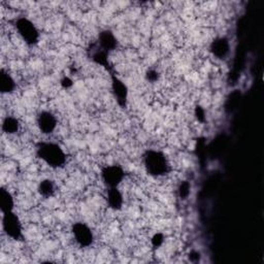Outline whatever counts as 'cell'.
<instances>
[{
  "label": "cell",
  "mask_w": 264,
  "mask_h": 264,
  "mask_svg": "<svg viewBox=\"0 0 264 264\" xmlns=\"http://www.w3.org/2000/svg\"><path fill=\"white\" fill-rule=\"evenodd\" d=\"M37 126L44 135H51L58 127L57 116L51 111H42L37 117Z\"/></svg>",
  "instance_id": "7"
},
{
  "label": "cell",
  "mask_w": 264,
  "mask_h": 264,
  "mask_svg": "<svg viewBox=\"0 0 264 264\" xmlns=\"http://www.w3.org/2000/svg\"><path fill=\"white\" fill-rule=\"evenodd\" d=\"M196 117L199 121H203V120H205V111H203L200 106L196 107Z\"/></svg>",
  "instance_id": "22"
},
{
  "label": "cell",
  "mask_w": 264,
  "mask_h": 264,
  "mask_svg": "<svg viewBox=\"0 0 264 264\" xmlns=\"http://www.w3.org/2000/svg\"><path fill=\"white\" fill-rule=\"evenodd\" d=\"M146 78H147V80L149 82L155 83V82H157L158 79H159V73L157 70H155V69H150V70L147 71Z\"/></svg>",
  "instance_id": "19"
},
{
  "label": "cell",
  "mask_w": 264,
  "mask_h": 264,
  "mask_svg": "<svg viewBox=\"0 0 264 264\" xmlns=\"http://www.w3.org/2000/svg\"><path fill=\"white\" fill-rule=\"evenodd\" d=\"M101 181L104 186L110 188H118L125 177V171L120 165H106L100 172Z\"/></svg>",
  "instance_id": "4"
},
{
  "label": "cell",
  "mask_w": 264,
  "mask_h": 264,
  "mask_svg": "<svg viewBox=\"0 0 264 264\" xmlns=\"http://www.w3.org/2000/svg\"><path fill=\"white\" fill-rule=\"evenodd\" d=\"M71 233H73L75 242L81 248H89L94 243V233L91 227L84 222H76L71 226Z\"/></svg>",
  "instance_id": "5"
},
{
  "label": "cell",
  "mask_w": 264,
  "mask_h": 264,
  "mask_svg": "<svg viewBox=\"0 0 264 264\" xmlns=\"http://www.w3.org/2000/svg\"><path fill=\"white\" fill-rule=\"evenodd\" d=\"M107 54L106 52L102 51L101 49L98 50L97 52H95L92 56V59H93V61L95 63H97L99 64L100 66H103V67H106V68H109L110 66V62H109V57H107Z\"/></svg>",
  "instance_id": "16"
},
{
  "label": "cell",
  "mask_w": 264,
  "mask_h": 264,
  "mask_svg": "<svg viewBox=\"0 0 264 264\" xmlns=\"http://www.w3.org/2000/svg\"><path fill=\"white\" fill-rule=\"evenodd\" d=\"M106 201L107 206L114 211H120L123 207L124 198L122 192L118 188H110L106 192Z\"/></svg>",
  "instance_id": "11"
},
{
  "label": "cell",
  "mask_w": 264,
  "mask_h": 264,
  "mask_svg": "<svg viewBox=\"0 0 264 264\" xmlns=\"http://www.w3.org/2000/svg\"><path fill=\"white\" fill-rule=\"evenodd\" d=\"M38 191L41 196L44 198H50L55 194V192H56L55 183L50 178H44L40 182Z\"/></svg>",
  "instance_id": "15"
},
{
  "label": "cell",
  "mask_w": 264,
  "mask_h": 264,
  "mask_svg": "<svg viewBox=\"0 0 264 264\" xmlns=\"http://www.w3.org/2000/svg\"><path fill=\"white\" fill-rule=\"evenodd\" d=\"M146 172L153 177H161L171 172V163L165 153L159 150H148L142 156Z\"/></svg>",
  "instance_id": "2"
},
{
  "label": "cell",
  "mask_w": 264,
  "mask_h": 264,
  "mask_svg": "<svg viewBox=\"0 0 264 264\" xmlns=\"http://www.w3.org/2000/svg\"><path fill=\"white\" fill-rule=\"evenodd\" d=\"M15 208V198L8 190L2 188L0 191V209L2 214L13 212Z\"/></svg>",
  "instance_id": "13"
},
{
  "label": "cell",
  "mask_w": 264,
  "mask_h": 264,
  "mask_svg": "<svg viewBox=\"0 0 264 264\" xmlns=\"http://www.w3.org/2000/svg\"><path fill=\"white\" fill-rule=\"evenodd\" d=\"M37 156L53 170L62 169L67 163V154L58 142L46 140L37 145Z\"/></svg>",
  "instance_id": "1"
},
{
  "label": "cell",
  "mask_w": 264,
  "mask_h": 264,
  "mask_svg": "<svg viewBox=\"0 0 264 264\" xmlns=\"http://www.w3.org/2000/svg\"><path fill=\"white\" fill-rule=\"evenodd\" d=\"M61 85L64 87V88H69L73 86V81H71L69 78H64L62 81H61Z\"/></svg>",
  "instance_id": "23"
},
{
  "label": "cell",
  "mask_w": 264,
  "mask_h": 264,
  "mask_svg": "<svg viewBox=\"0 0 264 264\" xmlns=\"http://www.w3.org/2000/svg\"><path fill=\"white\" fill-rule=\"evenodd\" d=\"M164 243V235L162 233H156L152 237V245L155 248H159Z\"/></svg>",
  "instance_id": "18"
},
{
  "label": "cell",
  "mask_w": 264,
  "mask_h": 264,
  "mask_svg": "<svg viewBox=\"0 0 264 264\" xmlns=\"http://www.w3.org/2000/svg\"><path fill=\"white\" fill-rule=\"evenodd\" d=\"M189 259L193 262H197L200 259V253L197 251H192L189 254Z\"/></svg>",
  "instance_id": "21"
},
{
  "label": "cell",
  "mask_w": 264,
  "mask_h": 264,
  "mask_svg": "<svg viewBox=\"0 0 264 264\" xmlns=\"http://www.w3.org/2000/svg\"><path fill=\"white\" fill-rule=\"evenodd\" d=\"M2 228L4 233L10 237L18 241V239L22 238L23 236V225L18 217V215H16L13 212L4 213L2 217Z\"/></svg>",
  "instance_id": "6"
},
{
  "label": "cell",
  "mask_w": 264,
  "mask_h": 264,
  "mask_svg": "<svg viewBox=\"0 0 264 264\" xmlns=\"http://www.w3.org/2000/svg\"><path fill=\"white\" fill-rule=\"evenodd\" d=\"M21 129V123L19 119L13 116H7L2 121V131L8 135L17 134Z\"/></svg>",
  "instance_id": "14"
},
{
  "label": "cell",
  "mask_w": 264,
  "mask_h": 264,
  "mask_svg": "<svg viewBox=\"0 0 264 264\" xmlns=\"http://www.w3.org/2000/svg\"><path fill=\"white\" fill-rule=\"evenodd\" d=\"M238 99H239V95H238L237 93L233 92V93L231 94L230 97L228 98V100H227V105H228V107H230V109H234V106L236 105Z\"/></svg>",
  "instance_id": "20"
},
{
  "label": "cell",
  "mask_w": 264,
  "mask_h": 264,
  "mask_svg": "<svg viewBox=\"0 0 264 264\" xmlns=\"http://www.w3.org/2000/svg\"><path fill=\"white\" fill-rule=\"evenodd\" d=\"M98 44L102 51L109 54L110 52H113L117 49L119 43L113 31L104 29L98 34Z\"/></svg>",
  "instance_id": "8"
},
{
  "label": "cell",
  "mask_w": 264,
  "mask_h": 264,
  "mask_svg": "<svg viewBox=\"0 0 264 264\" xmlns=\"http://www.w3.org/2000/svg\"><path fill=\"white\" fill-rule=\"evenodd\" d=\"M16 29L20 38L26 44L33 46L38 44L41 40V33L35 24L28 18L22 17L16 21Z\"/></svg>",
  "instance_id": "3"
},
{
  "label": "cell",
  "mask_w": 264,
  "mask_h": 264,
  "mask_svg": "<svg viewBox=\"0 0 264 264\" xmlns=\"http://www.w3.org/2000/svg\"><path fill=\"white\" fill-rule=\"evenodd\" d=\"M210 51L214 57L225 59L230 52V43L226 38H218L212 42Z\"/></svg>",
  "instance_id": "9"
},
{
  "label": "cell",
  "mask_w": 264,
  "mask_h": 264,
  "mask_svg": "<svg viewBox=\"0 0 264 264\" xmlns=\"http://www.w3.org/2000/svg\"><path fill=\"white\" fill-rule=\"evenodd\" d=\"M112 89L115 94V97L117 98V101L120 105L124 106L127 102L128 97V89L127 86L120 79L114 77L112 81Z\"/></svg>",
  "instance_id": "10"
},
{
  "label": "cell",
  "mask_w": 264,
  "mask_h": 264,
  "mask_svg": "<svg viewBox=\"0 0 264 264\" xmlns=\"http://www.w3.org/2000/svg\"><path fill=\"white\" fill-rule=\"evenodd\" d=\"M16 89V82L11 75L4 68L0 73V91L2 94H10Z\"/></svg>",
  "instance_id": "12"
},
{
  "label": "cell",
  "mask_w": 264,
  "mask_h": 264,
  "mask_svg": "<svg viewBox=\"0 0 264 264\" xmlns=\"http://www.w3.org/2000/svg\"><path fill=\"white\" fill-rule=\"evenodd\" d=\"M177 193H178V196L181 199H187L191 193V185L189 182L187 181H184L181 183V185L178 186V189H177Z\"/></svg>",
  "instance_id": "17"
}]
</instances>
